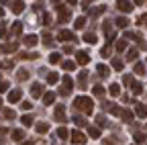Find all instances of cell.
<instances>
[{"instance_id":"cell-19","label":"cell","mask_w":147,"mask_h":145,"mask_svg":"<svg viewBox=\"0 0 147 145\" xmlns=\"http://www.w3.org/2000/svg\"><path fill=\"white\" fill-rule=\"evenodd\" d=\"M53 100H55V94H53V92H45V94H43V104L49 106V104H53Z\"/></svg>"},{"instance_id":"cell-14","label":"cell","mask_w":147,"mask_h":145,"mask_svg":"<svg viewBox=\"0 0 147 145\" xmlns=\"http://www.w3.org/2000/svg\"><path fill=\"white\" fill-rule=\"evenodd\" d=\"M18 49V45L16 43H8V45H0V51L2 53H14Z\"/></svg>"},{"instance_id":"cell-48","label":"cell","mask_w":147,"mask_h":145,"mask_svg":"<svg viewBox=\"0 0 147 145\" xmlns=\"http://www.w3.org/2000/svg\"><path fill=\"white\" fill-rule=\"evenodd\" d=\"M43 23L45 25H51V14L49 12H43Z\"/></svg>"},{"instance_id":"cell-50","label":"cell","mask_w":147,"mask_h":145,"mask_svg":"<svg viewBox=\"0 0 147 145\" xmlns=\"http://www.w3.org/2000/svg\"><path fill=\"white\" fill-rule=\"evenodd\" d=\"M6 88H8L6 82H0V92H6Z\"/></svg>"},{"instance_id":"cell-20","label":"cell","mask_w":147,"mask_h":145,"mask_svg":"<svg viewBox=\"0 0 147 145\" xmlns=\"http://www.w3.org/2000/svg\"><path fill=\"white\" fill-rule=\"evenodd\" d=\"M135 113H137V117L145 119V117H147V106H143V104H137V108H135Z\"/></svg>"},{"instance_id":"cell-54","label":"cell","mask_w":147,"mask_h":145,"mask_svg":"<svg viewBox=\"0 0 147 145\" xmlns=\"http://www.w3.org/2000/svg\"><path fill=\"white\" fill-rule=\"evenodd\" d=\"M21 145H33V143H31V141H27V143H25V141H23V143H21Z\"/></svg>"},{"instance_id":"cell-28","label":"cell","mask_w":147,"mask_h":145,"mask_svg":"<svg viewBox=\"0 0 147 145\" xmlns=\"http://www.w3.org/2000/svg\"><path fill=\"white\" fill-rule=\"evenodd\" d=\"M113 67H115V69H123V67H125L123 59H121V57H113Z\"/></svg>"},{"instance_id":"cell-13","label":"cell","mask_w":147,"mask_h":145,"mask_svg":"<svg viewBox=\"0 0 147 145\" xmlns=\"http://www.w3.org/2000/svg\"><path fill=\"white\" fill-rule=\"evenodd\" d=\"M117 8L121 10V12H125V14H129L133 10V4L131 2H117Z\"/></svg>"},{"instance_id":"cell-40","label":"cell","mask_w":147,"mask_h":145,"mask_svg":"<svg viewBox=\"0 0 147 145\" xmlns=\"http://www.w3.org/2000/svg\"><path fill=\"white\" fill-rule=\"evenodd\" d=\"M137 25L139 27H147V14H141L139 19H137Z\"/></svg>"},{"instance_id":"cell-29","label":"cell","mask_w":147,"mask_h":145,"mask_svg":"<svg viewBox=\"0 0 147 145\" xmlns=\"http://www.w3.org/2000/svg\"><path fill=\"white\" fill-rule=\"evenodd\" d=\"M121 117H123V121H127V123L133 121V113H131V111H121Z\"/></svg>"},{"instance_id":"cell-1","label":"cell","mask_w":147,"mask_h":145,"mask_svg":"<svg viewBox=\"0 0 147 145\" xmlns=\"http://www.w3.org/2000/svg\"><path fill=\"white\" fill-rule=\"evenodd\" d=\"M74 108H76V111H84V113H92L94 102H92V98H88V96H78L74 100Z\"/></svg>"},{"instance_id":"cell-45","label":"cell","mask_w":147,"mask_h":145,"mask_svg":"<svg viewBox=\"0 0 147 145\" xmlns=\"http://www.w3.org/2000/svg\"><path fill=\"white\" fill-rule=\"evenodd\" d=\"M96 123H98V127H108V123H106L104 117H96Z\"/></svg>"},{"instance_id":"cell-30","label":"cell","mask_w":147,"mask_h":145,"mask_svg":"<svg viewBox=\"0 0 147 145\" xmlns=\"http://www.w3.org/2000/svg\"><path fill=\"white\" fill-rule=\"evenodd\" d=\"M23 137H25L23 129H14V131H12V139H14V141H21Z\"/></svg>"},{"instance_id":"cell-53","label":"cell","mask_w":147,"mask_h":145,"mask_svg":"<svg viewBox=\"0 0 147 145\" xmlns=\"http://www.w3.org/2000/svg\"><path fill=\"white\" fill-rule=\"evenodd\" d=\"M2 16H4V8H2V6H0V19H2Z\"/></svg>"},{"instance_id":"cell-32","label":"cell","mask_w":147,"mask_h":145,"mask_svg":"<svg viewBox=\"0 0 147 145\" xmlns=\"http://www.w3.org/2000/svg\"><path fill=\"white\" fill-rule=\"evenodd\" d=\"M18 57L21 59H37L39 55H37V53H18Z\"/></svg>"},{"instance_id":"cell-17","label":"cell","mask_w":147,"mask_h":145,"mask_svg":"<svg viewBox=\"0 0 147 145\" xmlns=\"http://www.w3.org/2000/svg\"><path fill=\"white\" fill-rule=\"evenodd\" d=\"M133 71H135L137 76H145V63L143 61H137L135 67H133Z\"/></svg>"},{"instance_id":"cell-42","label":"cell","mask_w":147,"mask_h":145,"mask_svg":"<svg viewBox=\"0 0 147 145\" xmlns=\"http://www.w3.org/2000/svg\"><path fill=\"white\" fill-rule=\"evenodd\" d=\"M125 47H127V41H125V39L117 41V51H119V53H121V51H125Z\"/></svg>"},{"instance_id":"cell-6","label":"cell","mask_w":147,"mask_h":145,"mask_svg":"<svg viewBox=\"0 0 147 145\" xmlns=\"http://www.w3.org/2000/svg\"><path fill=\"white\" fill-rule=\"evenodd\" d=\"M21 96H23L21 88H14V90H10V92H8V102H18V100H21Z\"/></svg>"},{"instance_id":"cell-24","label":"cell","mask_w":147,"mask_h":145,"mask_svg":"<svg viewBox=\"0 0 147 145\" xmlns=\"http://www.w3.org/2000/svg\"><path fill=\"white\" fill-rule=\"evenodd\" d=\"M35 129H37V133H47V131H49V125H47V123H37Z\"/></svg>"},{"instance_id":"cell-49","label":"cell","mask_w":147,"mask_h":145,"mask_svg":"<svg viewBox=\"0 0 147 145\" xmlns=\"http://www.w3.org/2000/svg\"><path fill=\"white\" fill-rule=\"evenodd\" d=\"M21 108H23V111H31L33 104H31V102H21Z\"/></svg>"},{"instance_id":"cell-23","label":"cell","mask_w":147,"mask_h":145,"mask_svg":"<svg viewBox=\"0 0 147 145\" xmlns=\"http://www.w3.org/2000/svg\"><path fill=\"white\" fill-rule=\"evenodd\" d=\"M137 55H139V51H137V49H129V51H127V61H135Z\"/></svg>"},{"instance_id":"cell-12","label":"cell","mask_w":147,"mask_h":145,"mask_svg":"<svg viewBox=\"0 0 147 145\" xmlns=\"http://www.w3.org/2000/svg\"><path fill=\"white\" fill-rule=\"evenodd\" d=\"M23 43H25L27 47H35L37 43H39V39H37V35H27V37L23 39Z\"/></svg>"},{"instance_id":"cell-25","label":"cell","mask_w":147,"mask_h":145,"mask_svg":"<svg viewBox=\"0 0 147 145\" xmlns=\"http://www.w3.org/2000/svg\"><path fill=\"white\" fill-rule=\"evenodd\" d=\"M88 135L92 139H98L100 137V131H98V127H88Z\"/></svg>"},{"instance_id":"cell-47","label":"cell","mask_w":147,"mask_h":145,"mask_svg":"<svg viewBox=\"0 0 147 145\" xmlns=\"http://www.w3.org/2000/svg\"><path fill=\"white\" fill-rule=\"evenodd\" d=\"M100 55H102V57H108V55H110V47H108V45L100 49Z\"/></svg>"},{"instance_id":"cell-21","label":"cell","mask_w":147,"mask_h":145,"mask_svg":"<svg viewBox=\"0 0 147 145\" xmlns=\"http://www.w3.org/2000/svg\"><path fill=\"white\" fill-rule=\"evenodd\" d=\"M115 21H117V27H121V29L129 27V19H127V16H119V19H115Z\"/></svg>"},{"instance_id":"cell-41","label":"cell","mask_w":147,"mask_h":145,"mask_svg":"<svg viewBox=\"0 0 147 145\" xmlns=\"http://www.w3.org/2000/svg\"><path fill=\"white\" fill-rule=\"evenodd\" d=\"M59 59H61L59 53H51V55H49V61H51V63H59Z\"/></svg>"},{"instance_id":"cell-55","label":"cell","mask_w":147,"mask_h":145,"mask_svg":"<svg viewBox=\"0 0 147 145\" xmlns=\"http://www.w3.org/2000/svg\"><path fill=\"white\" fill-rule=\"evenodd\" d=\"M0 108H2V100H0Z\"/></svg>"},{"instance_id":"cell-8","label":"cell","mask_w":147,"mask_h":145,"mask_svg":"<svg viewBox=\"0 0 147 145\" xmlns=\"http://www.w3.org/2000/svg\"><path fill=\"white\" fill-rule=\"evenodd\" d=\"M76 61H78L80 65H86V63L90 61V55H88L86 51H78V53H76Z\"/></svg>"},{"instance_id":"cell-2","label":"cell","mask_w":147,"mask_h":145,"mask_svg":"<svg viewBox=\"0 0 147 145\" xmlns=\"http://www.w3.org/2000/svg\"><path fill=\"white\" fill-rule=\"evenodd\" d=\"M55 10H57V21H59V23H67V21H69V10H67L65 4L57 2V4H55Z\"/></svg>"},{"instance_id":"cell-10","label":"cell","mask_w":147,"mask_h":145,"mask_svg":"<svg viewBox=\"0 0 147 145\" xmlns=\"http://www.w3.org/2000/svg\"><path fill=\"white\" fill-rule=\"evenodd\" d=\"M31 94H33L35 98H39V96H43V86H41L39 82H35V84L31 86Z\"/></svg>"},{"instance_id":"cell-34","label":"cell","mask_w":147,"mask_h":145,"mask_svg":"<svg viewBox=\"0 0 147 145\" xmlns=\"http://www.w3.org/2000/svg\"><path fill=\"white\" fill-rule=\"evenodd\" d=\"M92 94H94V96H104V88L102 86H94V88H92Z\"/></svg>"},{"instance_id":"cell-5","label":"cell","mask_w":147,"mask_h":145,"mask_svg":"<svg viewBox=\"0 0 147 145\" xmlns=\"http://www.w3.org/2000/svg\"><path fill=\"white\" fill-rule=\"evenodd\" d=\"M55 121H59V123H65V106L59 104V106H55Z\"/></svg>"},{"instance_id":"cell-31","label":"cell","mask_w":147,"mask_h":145,"mask_svg":"<svg viewBox=\"0 0 147 145\" xmlns=\"http://www.w3.org/2000/svg\"><path fill=\"white\" fill-rule=\"evenodd\" d=\"M108 90H110V94H113V96H119V94H121V86H119V84H110Z\"/></svg>"},{"instance_id":"cell-9","label":"cell","mask_w":147,"mask_h":145,"mask_svg":"<svg viewBox=\"0 0 147 145\" xmlns=\"http://www.w3.org/2000/svg\"><path fill=\"white\" fill-rule=\"evenodd\" d=\"M86 78H88V71H86V69H84V71H80V76H78V88H80V90H86V88H88Z\"/></svg>"},{"instance_id":"cell-43","label":"cell","mask_w":147,"mask_h":145,"mask_svg":"<svg viewBox=\"0 0 147 145\" xmlns=\"http://www.w3.org/2000/svg\"><path fill=\"white\" fill-rule=\"evenodd\" d=\"M141 92H143V86H141V84H133V94L139 96Z\"/></svg>"},{"instance_id":"cell-33","label":"cell","mask_w":147,"mask_h":145,"mask_svg":"<svg viewBox=\"0 0 147 145\" xmlns=\"http://www.w3.org/2000/svg\"><path fill=\"white\" fill-rule=\"evenodd\" d=\"M67 135H69V133H67L65 127H59V129H57V137H59V139H67Z\"/></svg>"},{"instance_id":"cell-37","label":"cell","mask_w":147,"mask_h":145,"mask_svg":"<svg viewBox=\"0 0 147 145\" xmlns=\"http://www.w3.org/2000/svg\"><path fill=\"white\" fill-rule=\"evenodd\" d=\"M43 43H45L47 47L53 45V39H51V35H49V33H43Z\"/></svg>"},{"instance_id":"cell-27","label":"cell","mask_w":147,"mask_h":145,"mask_svg":"<svg viewBox=\"0 0 147 145\" xmlns=\"http://www.w3.org/2000/svg\"><path fill=\"white\" fill-rule=\"evenodd\" d=\"M16 80H18V82H23V80H29V71H27V69H18V74H16Z\"/></svg>"},{"instance_id":"cell-51","label":"cell","mask_w":147,"mask_h":145,"mask_svg":"<svg viewBox=\"0 0 147 145\" xmlns=\"http://www.w3.org/2000/svg\"><path fill=\"white\" fill-rule=\"evenodd\" d=\"M0 37H6V29L4 27H0Z\"/></svg>"},{"instance_id":"cell-16","label":"cell","mask_w":147,"mask_h":145,"mask_svg":"<svg viewBox=\"0 0 147 145\" xmlns=\"http://www.w3.org/2000/svg\"><path fill=\"white\" fill-rule=\"evenodd\" d=\"M96 41H98V37H96L94 33H86V35H84V43H88V45H94Z\"/></svg>"},{"instance_id":"cell-22","label":"cell","mask_w":147,"mask_h":145,"mask_svg":"<svg viewBox=\"0 0 147 145\" xmlns=\"http://www.w3.org/2000/svg\"><path fill=\"white\" fill-rule=\"evenodd\" d=\"M74 27H76V29H84L86 27V16H78V19L74 21Z\"/></svg>"},{"instance_id":"cell-39","label":"cell","mask_w":147,"mask_h":145,"mask_svg":"<svg viewBox=\"0 0 147 145\" xmlns=\"http://www.w3.org/2000/svg\"><path fill=\"white\" fill-rule=\"evenodd\" d=\"M57 80H59V76H57V74H55V71H51V74L47 76V82H49V84H55V82H57Z\"/></svg>"},{"instance_id":"cell-35","label":"cell","mask_w":147,"mask_h":145,"mask_svg":"<svg viewBox=\"0 0 147 145\" xmlns=\"http://www.w3.org/2000/svg\"><path fill=\"white\" fill-rule=\"evenodd\" d=\"M123 84L133 86V84H135V82H133V76H131V74H125V76H123Z\"/></svg>"},{"instance_id":"cell-52","label":"cell","mask_w":147,"mask_h":145,"mask_svg":"<svg viewBox=\"0 0 147 145\" xmlns=\"http://www.w3.org/2000/svg\"><path fill=\"white\" fill-rule=\"evenodd\" d=\"M4 67H10V69H12V61H10V59H6V61H4Z\"/></svg>"},{"instance_id":"cell-26","label":"cell","mask_w":147,"mask_h":145,"mask_svg":"<svg viewBox=\"0 0 147 145\" xmlns=\"http://www.w3.org/2000/svg\"><path fill=\"white\" fill-rule=\"evenodd\" d=\"M21 123H23L25 127H33V117H31V115H23V117H21Z\"/></svg>"},{"instance_id":"cell-36","label":"cell","mask_w":147,"mask_h":145,"mask_svg":"<svg viewBox=\"0 0 147 145\" xmlns=\"http://www.w3.org/2000/svg\"><path fill=\"white\" fill-rule=\"evenodd\" d=\"M96 69H98V74H100V76H102V78H104V76H108V67H106V65H104V63H100V65H98V67H96Z\"/></svg>"},{"instance_id":"cell-11","label":"cell","mask_w":147,"mask_h":145,"mask_svg":"<svg viewBox=\"0 0 147 145\" xmlns=\"http://www.w3.org/2000/svg\"><path fill=\"white\" fill-rule=\"evenodd\" d=\"M0 115H2L6 121H12V119H16V113L12 111V108H0Z\"/></svg>"},{"instance_id":"cell-38","label":"cell","mask_w":147,"mask_h":145,"mask_svg":"<svg viewBox=\"0 0 147 145\" xmlns=\"http://www.w3.org/2000/svg\"><path fill=\"white\" fill-rule=\"evenodd\" d=\"M74 123H76L78 127H84V125H86V119L80 117V115H76V117H74Z\"/></svg>"},{"instance_id":"cell-44","label":"cell","mask_w":147,"mask_h":145,"mask_svg":"<svg viewBox=\"0 0 147 145\" xmlns=\"http://www.w3.org/2000/svg\"><path fill=\"white\" fill-rule=\"evenodd\" d=\"M74 67H76V63H74V61H63V69H67V71H71Z\"/></svg>"},{"instance_id":"cell-46","label":"cell","mask_w":147,"mask_h":145,"mask_svg":"<svg viewBox=\"0 0 147 145\" xmlns=\"http://www.w3.org/2000/svg\"><path fill=\"white\" fill-rule=\"evenodd\" d=\"M135 143H145V135L143 133H135Z\"/></svg>"},{"instance_id":"cell-18","label":"cell","mask_w":147,"mask_h":145,"mask_svg":"<svg viewBox=\"0 0 147 145\" xmlns=\"http://www.w3.org/2000/svg\"><path fill=\"white\" fill-rule=\"evenodd\" d=\"M10 8H12V12H14V14H21V12L25 10V2H12V6H10Z\"/></svg>"},{"instance_id":"cell-7","label":"cell","mask_w":147,"mask_h":145,"mask_svg":"<svg viewBox=\"0 0 147 145\" xmlns=\"http://www.w3.org/2000/svg\"><path fill=\"white\" fill-rule=\"evenodd\" d=\"M57 39L59 41H76V37H74V33L71 31H59V35H57Z\"/></svg>"},{"instance_id":"cell-4","label":"cell","mask_w":147,"mask_h":145,"mask_svg":"<svg viewBox=\"0 0 147 145\" xmlns=\"http://www.w3.org/2000/svg\"><path fill=\"white\" fill-rule=\"evenodd\" d=\"M61 82H63V88H61V92H59V94H61V96H67V94L71 92V86H74V82H71V78H69V76H65Z\"/></svg>"},{"instance_id":"cell-3","label":"cell","mask_w":147,"mask_h":145,"mask_svg":"<svg viewBox=\"0 0 147 145\" xmlns=\"http://www.w3.org/2000/svg\"><path fill=\"white\" fill-rule=\"evenodd\" d=\"M86 139H88V137H86L82 131H71V143H74V145H84Z\"/></svg>"},{"instance_id":"cell-15","label":"cell","mask_w":147,"mask_h":145,"mask_svg":"<svg viewBox=\"0 0 147 145\" xmlns=\"http://www.w3.org/2000/svg\"><path fill=\"white\" fill-rule=\"evenodd\" d=\"M21 33H23V25H21V23L16 21V23H14V25L10 27V35H12V37H18V35H21Z\"/></svg>"}]
</instances>
